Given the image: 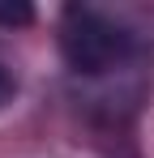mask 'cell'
Listing matches in <instances>:
<instances>
[{
  "label": "cell",
  "mask_w": 154,
  "mask_h": 158,
  "mask_svg": "<svg viewBox=\"0 0 154 158\" xmlns=\"http://www.w3.org/2000/svg\"><path fill=\"white\" fill-rule=\"evenodd\" d=\"M60 52L64 64L81 73V77H103L111 69H120L137 52V34L116 22L111 13L90 9V4H73L60 17Z\"/></svg>",
  "instance_id": "cell-1"
},
{
  "label": "cell",
  "mask_w": 154,
  "mask_h": 158,
  "mask_svg": "<svg viewBox=\"0 0 154 158\" xmlns=\"http://www.w3.org/2000/svg\"><path fill=\"white\" fill-rule=\"evenodd\" d=\"M13 94H17V77H13V69H9V64H0V107L13 103Z\"/></svg>",
  "instance_id": "cell-2"
}]
</instances>
